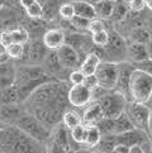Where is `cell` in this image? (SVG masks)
Instances as JSON below:
<instances>
[{"instance_id": "47", "label": "cell", "mask_w": 152, "mask_h": 153, "mask_svg": "<svg viewBox=\"0 0 152 153\" xmlns=\"http://www.w3.org/2000/svg\"><path fill=\"white\" fill-rule=\"evenodd\" d=\"M129 153H145V151L142 149V147L141 146H136V147L129 148Z\"/></svg>"}, {"instance_id": "15", "label": "cell", "mask_w": 152, "mask_h": 153, "mask_svg": "<svg viewBox=\"0 0 152 153\" xmlns=\"http://www.w3.org/2000/svg\"><path fill=\"white\" fill-rule=\"evenodd\" d=\"M114 138H115L117 146H124V147H128V148H132V147H136V146L142 147V143H145L146 139H147V134L143 130L132 129L129 132L114 135Z\"/></svg>"}, {"instance_id": "29", "label": "cell", "mask_w": 152, "mask_h": 153, "mask_svg": "<svg viewBox=\"0 0 152 153\" xmlns=\"http://www.w3.org/2000/svg\"><path fill=\"white\" fill-rule=\"evenodd\" d=\"M100 139H101V134L96 125H86V135H85L84 144L94 148V147L99 144Z\"/></svg>"}, {"instance_id": "9", "label": "cell", "mask_w": 152, "mask_h": 153, "mask_svg": "<svg viewBox=\"0 0 152 153\" xmlns=\"http://www.w3.org/2000/svg\"><path fill=\"white\" fill-rule=\"evenodd\" d=\"M25 61L23 65H28V66H42L43 61L50 52L42 39H32L25 45Z\"/></svg>"}, {"instance_id": "28", "label": "cell", "mask_w": 152, "mask_h": 153, "mask_svg": "<svg viewBox=\"0 0 152 153\" xmlns=\"http://www.w3.org/2000/svg\"><path fill=\"white\" fill-rule=\"evenodd\" d=\"M128 13H129L128 1H114V8L110 19L114 23H119V22H123L126 19Z\"/></svg>"}, {"instance_id": "30", "label": "cell", "mask_w": 152, "mask_h": 153, "mask_svg": "<svg viewBox=\"0 0 152 153\" xmlns=\"http://www.w3.org/2000/svg\"><path fill=\"white\" fill-rule=\"evenodd\" d=\"M62 124L67 129L71 130L72 128L77 127V125H80V124H83V119H81V117L76 111L66 110L63 113V115H62Z\"/></svg>"}, {"instance_id": "42", "label": "cell", "mask_w": 152, "mask_h": 153, "mask_svg": "<svg viewBox=\"0 0 152 153\" xmlns=\"http://www.w3.org/2000/svg\"><path fill=\"white\" fill-rule=\"evenodd\" d=\"M83 85H84V86H85L88 90L93 91V90L95 89V87H98V80H96V77H95V75H91V76H85Z\"/></svg>"}, {"instance_id": "6", "label": "cell", "mask_w": 152, "mask_h": 153, "mask_svg": "<svg viewBox=\"0 0 152 153\" xmlns=\"http://www.w3.org/2000/svg\"><path fill=\"white\" fill-rule=\"evenodd\" d=\"M101 108L103 117L114 119L126 111L128 100L117 91H108L107 94L98 101Z\"/></svg>"}, {"instance_id": "53", "label": "cell", "mask_w": 152, "mask_h": 153, "mask_svg": "<svg viewBox=\"0 0 152 153\" xmlns=\"http://www.w3.org/2000/svg\"><path fill=\"white\" fill-rule=\"evenodd\" d=\"M3 4H4L3 1H0V8H1V7H3Z\"/></svg>"}, {"instance_id": "26", "label": "cell", "mask_w": 152, "mask_h": 153, "mask_svg": "<svg viewBox=\"0 0 152 153\" xmlns=\"http://www.w3.org/2000/svg\"><path fill=\"white\" fill-rule=\"evenodd\" d=\"M20 102L18 89L15 85H12L1 90V105H17Z\"/></svg>"}, {"instance_id": "31", "label": "cell", "mask_w": 152, "mask_h": 153, "mask_svg": "<svg viewBox=\"0 0 152 153\" xmlns=\"http://www.w3.org/2000/svg\"><path fill=\"white\" fill-rule=\"evenodd\" d=\"M115 138L114 135H101V139L95 148L96 152H100V153H110L112 151H114L115 148Z\"/></svg>"}, {"instance_id": "8", "label": "cell", "mask_w": 152, "mask_h": 153, "mask_svg": "<svg viewBox=\"0 0 152 153\" xmlns=\"http://www.w3.org/2000/svg\"><path fill=\"white\" fill-rule=\"evenodd\" d=\"M98 86L104 90L113 91L118 77V63L103 61L95 71Z\"/></svg>"}, {"instance_id": "16", "label": "cell", "mask_w": 152, "mask_h": 153, "mask_svg": "<svg viewBox=\"0 0 152 153\" xmlns=\"http://www.w3.org/2000/svg\"><path fill=\"white\" fill-rule=\"evenodd\" d=\"M65 39H66V34L60 28L48 29L42 36V41L48 51H57L58 48H61L65 45Z\"/></svg>"}, {"instance_id": "23", "label": "cell", "mask_w": 152, "mask_h": 153, "mask_svg": "<svg viewBox=\"0 0 152 153\" xmlns=\"http://www.w3.org/2000/svg\"><path fill=\"white\" fill-rule=\"evenodd\" d=\"M20 109L17 105H1L0 108V120L5 123H12L13 125L22 115Z\"/></svg>"}, {"instance_id": "56", "label": "cell", "mask_w": 152, "mask_h": 153, "mask_svg": "<svg viewBox=\"0 0 152 153\" xmlns=\"http://www.w3.org/2000/svg\"><path fill=\"white\" fill-rule=\"evenodd\" d=\"M77 153H83V152H77Z\"/></svg>"}, {"instance_id": "54", "label": "cell", "mask_w": 152, "mask_h": 153, "mask_svg": "<svg viewBox=\"0 0 152 153\" xmlns=\"http://www.w3.org/2000/svg\"><path fill=\"white\" fill-rule=\"evenodd\" d=\"M110 153H118V152H117V151H112Z\"/></svg>"}, {"instance_id": "19", "label": "cell", "mask_w": 152, "mask_h": 153, "mask_svg": "<svg viewBox=\"0 0 152 153\" xmlns=\"http://www.w3.org/2000/svg\"><path fill=\"white\" fill-rule=\"evenodd\" d=\"M100 63H101L100 57L98 56L96 52L93 51L84 57V61L80 63L79 70L84 74V76H91V75H95V71Z\"/></svg>"}, {"instance_id": "18", "label": "cell", "mask_w": 152, "mask_h": 153, "mask_svg": "<svg viewBox=\"0 0 152 153\" xmlns=\"http://www.w3.org/2000/svg\"><path fill=\"white\" fill-rule=\"evenodd\" d=\"M104 118L103 117V111L99 105L98 101H91L88 108L85 109V111L83 114V122L85 123V125H95L98 122Z\"/></svg>"}, {"instance_id": "49", "label": "cell", "mask_w": 152, "mask_h": 153, "mask_svg": "<svg viewBox=\"0 0 152 153\" xmlns=\"http://www.w3.org/2000/svg\"><path fill=\"white\" fill-rule=\"evenodd\" d=\"M146 29L148 30V33L151 36V39H152V20H150L148 23H147V25H146Z\"/></svg>"}, {"instance_id": "21", "label": "cell", "mask_w": 152, "mask_h": 153, "mask_svg": "<svg viewBox=\"0 0 152 153\" xmlns=\"http://www.w3.org/2000/svg\"><path fill=\"white\" fill-rule=\"evenodd\" d=\"M20 5L25 10V14L28 15L31 19L38 20L43 18V7L42 3L37 1V0H22Z\"/></svg>"}, {"instance_id": "2", "label": "cell", "mask_w": 152, "mask_h": 153, "mask_svg": "<svg viewBox=\"0 0 152 153\" xmlns=\"http://www.w3.org/2000/svg\"><path fill=\"white\" fill-rule=\"evenodd\" d=\"M0 153H47L46 146L12 125L0 128Z\"/></svg>"}, {"instance_id": "12", "label": "cell", "mask_w": 152, "mask_h": 153, "mask_svg": "<svg viewBox=\"0 0 152 153\" xmlns=\"http://www.w3.org/2000/svg\"><path fill=\"white\" fill-rule=\"evenodd\" d=\"M66 111V110H65ZM63 110H58V109H36V110L29 111L32 115L36 117L39 122L47 127L50 130H52L55 127L61 123L62 120V115H63Z\"/></svg>"}, {"instance_id": "40", "label": "cell", "mask_w": 152, "mask_h": 153, "mask_svg": "<svg viewBox=\"0 0 152 153\" xmlns=\"http://www.w3.org/2000/svg\"><path fill=\"white\" fill-rule=\"evenodd\" d=\"M104 22L100 20V19H93V20H90V23H89V27H88V32L91 34H95L98 33V32H100V30H104Z\"/></svg>"}, {"instance_id": "36", "label": "cell", "mask_w": 152, "mask_h": 153, "mask_svg": "<svg viewBox=\"0 0 152 153\" xmlns=\"http://www.w3.org/2000/svg\"><path fill=\"white\" fill-rule=\"evenodd\" d=\"M69 23H70V25H72V28H75L77 32H84V30H88L90 20L85 19V18H81V17H76L75 15Z\"/></svg>"}, {"instance_id": "1", "label": "cell", "mask_w": 152, "mask_h": 153, "mask_svg": "<svg viewBox=\"0 0 152 153\" xmlns=\"http://www.w3.org/2000/svg\"><path fill=\"white\" fill-rule=\"evenodd\" d=\"M70 86L65 81L53 80L41 85L27 99L23 105L27 106V113L36 109H58L63 110L67 105V92Z\"/></svg>"}, {"instance_id": "44", "label": "cell", "mask_w": 152, "mask_h": 153, "mask_svg": "<svg viewBox=\"0 0 152 153\" xmlns=\"http://www.w3.org/2000/svg\"><path fill=\"white\" fill-rule=\"evenodd\" d=\"M14 85V77H0V90Z\"/></svg>"}, {"instance_id": "34", "label": "cell", "mask_w": 152, "mask_h": 153, "mask_svg": "<svg viewBox=\"0 0 152 153\" xmlns=\"http://www.w3.org/2000/svg\"><path fill=\"white\" fill-rule=\"evenodd\" d=\"M25 46L17 45V43H12L8 46V57L9 59H20L24 56Z\"/></svg>"}, {"instance_id": "4", "label": "cell", "mask_w": 152, "mask_h": 153, "mask_svg": "<svg viewBox=\"0 0 152 153\" xmlns=\"http://www.w3.org/2000/svg\"><path fill=\"white\" fill-rule=\"evenodd\" d=\"M14 127L25 135L33 138L34 140H38L45 144L46 142L51 138V130L47 127H45L36 117H33L31 113H23L20 118L17 120Z\"/></svg>"}, {"instance_id": "46", "label": "cell", "mask_w": 152, "mask_h": 153, "mask_svg": "<svg viewBox=\"0 0 152 153\" xmlns=\"http://www.w3.org/2000/svg\"><path fill=\"white\" fill-rule=\"evenodd\" d=\"M114 151H117L118 153H129V148L128 147H124V146H115Z\"/></svg>"}, {"instance_id": "50", "label": "cell", "mask_w": 152, "mask_h": 153, "mask_svg": "<svg viewBox=\"0 0 152 153\" xmlns=\"http://www.w3.org/2000/svg\"><path fill=\"white\" fill-rule=\"evenodd\" d=\"M145 4H146V8L152 12V0H145Z\"/></svg>"}, {"instance_id": "3", "label": "cell", "mask_w": 152, "mask_h": 153, "mask_svg": "<svg viewBox=\"0 0 152 153\" xmlns=\"http://www.w3.org/2000/svg\"><path fill=\"white\" fill-rule=\"evenodd\" d=\"M152 96V77L142 71L133 70L129 80V101L147 104Z\"/></svg>"}, {"instance_id": "10", "label": "cell", "mask_w": 152, "mask_h": 153, "mask_svg": "<svg viewBox=\"0 0 152 153\" xmlns=\"http://www.w3.org/2000/svg\"><path fill=\"white\" fill-rule=\"evenodd\" d=\"M51 77L48 76L45 70L41 66H28V65H18L15 66V75H14V85H22L29 81L41 80Z\"/></svg>"}, {"instance_id": "14", "label": "cell", "mask_w": 152, "mask_h": 153, "mask_svg": "<svg viewBox=\"0 0 152 153\" xmlns=\"http://www.w3.org/2000/svg\"><path fill=\"white\" fill-rule=\"evenodd\" d=\"M67 101L75 108H84L91 102V91L84 85L70 86L67 92Z\"/></svg>"}, {"instance_id": "39", "label": "cell", "mask_w": 152, "mask_h": 153, "mask_svg": "<svg viewBox=\"0 0 152 153\" xmlns=\"http://www.w3.org/2000/svg\"><path fill=\"white\" fill-rule=\"evenodd\" d=\"M133 67L138 71H142V72H145L146 75H148L152 77V59L148 58V59H146V61L136 63V65H133Z\"/></svg>"}, {"instance_id": "27", "label": "cell", "mask_w": 152, "mask_h": 153, "mask_svg": "<svg viewBox=\"0 0 152 153\" xmlns=\"http://www.w3.org/2000/svg\"><path fill=\"white\" fill-rule=\"evenodd\" d=\"M7 32L10 39V45L17 43V45L25 46L29 42V33L25 28H14V29H8Z\"/></svg>"}, {"instance_id": "52", "label": "cell", "mask_w": 152, "mask_h": 153, "mask_svg": "<svg viewBox=\"0 0 152 153\" xmlns=\"http://www.w3.org/2000/svg\"><path fill=\"white\" fill-rule=\"evenodd\" d=\"M150 101H152V96H151V99H150ZM150 101H148V102H150ZM150 110H152V106L150 108Z\"/></svg>"}, {"instance_id": "24", "label": "cell", "mask_w": 152, "mask_h": 153, "mask_svg": "<svg viewBox=\"0 0 152 153\" xmlns=\"http://www.w3.org/2000/svg\"><path fill=\"white\" fill-rule=\"evenodd\" d=\"M126 41L132 43H139V45H147L151 41V36L148 30L146 29V27H139V28H134L129 32Z\"/></svg>"}, {"instance_id": "25", "label": "cell", "mask_w": 152, "mask_h": 153, "mask_svg": "<svg viewBox=\"0 0 152 153\" xmlns=\"http://www.w3.org/2000/svg\"><path fill=\"white\" fill-rule=\"evenodd\" d=\"M113 124H114V135H118V134L129 132V130H132V129H136L126 113H123L119 117L114 118Z\"/></svg>"}, {"instance_id": "37", "label": "cell", "mask_w": 152, "mask_h": 153, "mask_svg": "<svg viewBox=\"0 0 152 153\" xmlns=\"http://www.w3.org/2000/svg\"><path fill=\"white\" fill-rule=\"evenodd\" d=\"M15 75V65L13 62L0 63V77H14Z\"/></svg>"}, {"instance_id": "20", "label": "cell", "mask_w": 152, "mask_h": 153, "mask_svg": "<svg viewBox=\"0 0 152 153\" xmlns=\"http://www.w3.org/2000/svg\"><path fill=\"white\" fill-rule=\"evenodd\" d=\"M93 5H94L96 19H100L103 22L110 19L113 8H114V1H110V0H99V1H93Z\"/></svg>"}, {"instance_id": "13", "label": "cell", "mask_w": 152, "mask_h": 153, "mask_svg": "<svg viewBox=\"0 0 152 153\" xmlns=\"http://www.w3.org/2000/svg\"><path fill=\"white\" fill-rule=\"evenodd\" d=\"M60 65L63 70L67 71H74L77 70L80 66V56L77 54L75 50H72L70 46L63 45L61 48L56 51Z\"/></svg>"}, {"instance_id": "22", "label": "cell", "mask_w": 152, "mask_h": 153, "mask_svg": "<svg viewBox=\"0 0 152 153\" xmlns=\"http://www.w3.org/2000/svg\"><path fill=\"white\" fill-rule=\"evenodd\" d=\"M74 9H75V15L76 17H81L89 20L95 19V10L94 5L90 1H72Z\"/></svg>"}, {"instance_id": "5", "label": "cell", "mask_w": 152, "mask_h": 153, "mask_svg": "<svg viewBox=\"0 0 152 153\" xmlns=\"http://www.w3.org/2000/svg\"><path fill=\"white\" fill-rule=\"evenodd\" d=\"M109 39L105 47H103V53L108 57L107 62L121 63L127 61V41L117 30H110Z\"/></svg>"}, {"instance_id": "51", "label": "cell", "mask_w": 152, "mask_h": 153, "mask_svg": "<svg viewBox=\"0 0 152 153\" xmlns=\"http://www.w3.org/2000/svg\"><path fill=\"white\" fill-rule=\"evenodd\" d=\"M0 104H1V90H0Z\"/></svg>"}, {"instance_id": "41", "label": "cell", "mask_w": 152, "mask_h": 153, "mask_svg": "<svg viewBox=\"0 0 152 153\" xmlns=\"http://www.w3.org/2000/svg\"><path fill=\"white\" fill-rule=\"evenodd\" d=\"M128 7H129V12L141 13L146 8V4L145 0H132V1H128Z\"/></svg>"}, {"instance_id": "35", "label": "cell", "mask_w": 152, "mask_h": 153, "mask_svg": "<svg viewBox=\"0 0 152 153\" xmlns=\"http://www.w3.org/2000/svg\"><path fill=\"white\" fill-rule=\"evenodd\" d=\"M108 39H109V33H108L107 29L98 32L95 34H91V42H93V45L99 48L105 47V45L108 43Z\"/></svg>"}, {"instance_id": "48", "label": "cell", "mask_w": 152, "mask_h": 153, "mask_svg": "<svg viewBox=\"0 0 152 153\" xmlns=\"http://www.w3.org/2000/svg\"><path fill=\"white\" fill-rule=\"evenodd\" d=\"M146 46H147V51H148V58L152 59V39Z\"/></svg>"}, {"instance_id": "43", "label": "cell", "mask_w": 152, "mask_h": 153, "mask_svg": "<svg viewBox=\"0 0 152 153\" xmlns=\"http://www.w3.org/2000/svg\"><path fill=\"white\" fill-rule=\"evenodd\" d=\"M8 61H10L8 57V47L0 42V63H5Z\"/></svg>"}, {"instance_id": "32", "label": "cell", "mask_w": 152, "mask_h": 153, "mask_svg": "<svg viewBox=\"0 0 152 153\" xmlns=\"http://www.w3.org/2000/svg\"><path fill=\"white\" fill-rule=\"evenodd\" d=\"M85 135H86V125L85 124H80L70 130L71 140H74L75 143H77V144H84Z\"/></svg>"}, {"instance_id": "38", "label": "cell", "mask_w": 152, "mask_h": 153, "mask_svg": "<svg viewBox=\"0 0 152 153\" xmlns=\"http://www.w3.org/2000/svg\"><path fill=\"white\" fill-rule=\"evenodd\" d=\"M84 79H85L84 74L77 68V70H74V71L70 72L69 77H67V81H69V84L71 86H77V85H83Z\"/></svg>"}, {"instance_id": "55", "label": "cell", "mask_w": 152, "mask_h": 153, "mask_svg": "<svg viewBox=\"0 0 152 153\" xmlns=\"http://www.w3.org/2000/svg\"><path fill=\"white\" fill-rule=\"evenodd\" d=\"M151 151H152V144H151Z\"/></svg>"}, {"instance_id": "45", "label": "cell", "mask_w": 152, "mask_h": 153, "mask_svg": "<svg viewBox=\"0 0 152 153\" xmlns=\"http://www.w3.org/2000/svg\"><path fill=\"white\" fill-rule=\"evenodd\" d=\"M147 135H150L152 138V110L150 113V118H148V124H147Z\"/></svg>"}, {"instance_id": "17", "label": "cell", "mask_w": 152, "mask_h": 153, "mask_svg": "<svg viewBox=\"0 0 152 153\" xmlns=\"http://www.w3.org/2000/svg\"><path fill=\"white\" fill-rule=\"evenodd\" d=\"M146 59H148L147 46L139 45V43L127 42V62L136 65L142 61H146Z\"/></svg>"}, {"instance_id": "11", "label": "cell", "mask_w": 152, "mask_h": 153, "mask_svg": "<svg viewBox=\"0 0 152 153\" xmlns=\"http://www.w3.org/2000/svg\"><path fill=\"white\" fill-rule=\"evenodd\" d=\"M133 70L134 67L131 62L124 61L118 63V77H117L114 91L123 95L128 101H129V80H131V75L133 72Z\"/></svg>"}, {"instance_id": "7", "label": "cell", "mask_w": 152, "mask_h": 153, "mask_svg": "<svg viewBox=\"0 0 152 153\" xmlns=\"http://www.w3.org/2000/svg\"><path fill=\"white\" fill-rule=\"evenodd\" d=\"M124 113L127 114V117L129 118V120H131V123L133 124V127L136 129L143 130L145 133L147 132V124H148V118H150L151 110L146 104L128 101Z\"/></svg>"}, {"instance_id": "33", "label": "cell", "mask_w": 152, "mask_h": 153, "mask_svg": "<svg viewBox=\"0 0 152 153\" xmlns=\"http://www.w3.org/2000/svg\"><path fill=\"white\" fill-rule=\"evenodd\" d=\"M58 15L63 20H67V22L71 20L75 17V9H74L72 3H63V4L60 5Z\"/></svg>"}]
</instances>
